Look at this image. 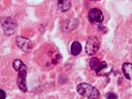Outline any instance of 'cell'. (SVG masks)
<instances>
[{"instance_id": "6da1fadb", "label": "cell", "mask_w": 132, "mask_h": 99, "mask_svg": "<svg viewBox=\"0 0 132 99\" xmlns=\"http://www.w3.org/2000/svg\"><path fill=\"white\" fill-rule=\"evenodd\" d=\"M76 90L79 94L90 99H98L100 93L95 87L86 83L79 84L76 87Z\"/></svg>"}, {"instance_id": "7a4b0ae2", "label": "cell", "mask_w": 132, "mask_h": 99, "mask_svg": "<svg viewBox=\"0 0 132 99\" xmlns=\"http://www.w3.org/2000/svg\"><path fill=\"white\" fill-rule=\"evenodd\" d=\"M1 24L4 35L7 36L13 35L17 28V23L16 19L9 16L2 17Z\"/></svg>"}, {"instance_id": "3957f363", "label": "cell", "mask_w": 132, "mask_h": 99, "mask_svg": "<svg viewBox=\"0 0 132 99\" xmlns=\"http://www.w3.org/2000/svg\"><path fill=\"white\" fill-rule=\"evenodd\" d=\"M79 21L75 18L66 19L61 22L59 25L60 30L64 32H69L75 29L78 26Z\"/></svg>"}, {"instance_id": "277c9868", "label": "cell", "mask_w": 132, "mask_h": 99, "mask_svg": "<svg viewBox=\"0 0 132 99\" xmlns=\"http://www.w3.org/2000/svg\"><path fill=\"white\" fill-rule=\"evenodd\" d=\"M100 42L97 37L91 36L88 38L85 46V52L88 55L95 54L99 49Z\"/></svg>"}, {"instance_id": "5b68a950", "label": "cell", "mask_w": 132, "mask_h": 99, "mask_svg": "<svg viewBox=\"0 0 132 99\" xmlns=\"http://www.w3.org/2000/svg\"><path fill=\"white\" fill-rule=\"evenodd\" d=\"M16 43L18 48L24 52L29 53L33 50L32 42L28 38L18 36L16 38Z\"/></svg>"}, {"instance_id": "8992f818", "label": "cell", "mask_w": 132, "mask_h": 99, "mask_svg": "<svg viewBox=\"0 0 132 99\" xmlns=\"http://www.w3.org/2000/svg\"><path fill=\"white\" fill-rule=\"evenodd\" d=\"M27 74V69H22L18 72L17 79V84L18 88L24 93L28 91L26 81Z\"/></svg>"}, {"instance_id": "52a82bcc", "label": "cell", "mask_w": 132, "mask_h": 99, "mask_svg": "<svg viewBox=\"0 0 132 99\" xmlns=\"http://www.w3.org/2000/svg\"><path fill=\"white\" fill-rule=\"evenodd\" d=\"M88 18L89 21L93 23L102 22L104 19L103 14L101 10L95 8L89 10Z\"/></svg>"}, {"instance_id": "ba28073f", "label": "cell", "mask_w": 132, "mask_h": 99, "mask_svg": "<svg viewBox=\"0 0 132 99\" xmlns=\"http://www.w3.org/2000/svg\"><path fill=\"white\" fill-rule=\"evenodd\" d=\"M113 68L112 65H108L105 61H103L102 66L98 70L96 71V73L98 76H107L111 72Z\"/></svg>"}, {"instance_id": "9c48e42d", "label": "cell", "mask_w": 132, "mask_h": 99, "mask_svg": "<svg viewBox=\"0 0 132 99\" xmlns=\"http://www.w3.org/2000/svg\"><path fill=\"white\" fill-rule=\"evenodd\" d=\"M122 71L124 76L129 80H132V64L129 62H125L122 64Z\"/></svg>"}, {"instance_id": "30bf717a", "label": "cell", "mask_w": 132, "mask_h": 99, "mask_svg": "<svg viewBox=\"0 0 132 99\" xmlns=\"http://www.w3.org/2000/svg\"><path fill=\"white\" fill-rule=\"evenodd\" d=\"M57 5L60 11L65 12L71 8V3L70 0H57Z\"/></svg>"}, {"instance_id": "8fae6325", "label": "cell", "mask_w": 132, "mask_h": 99, "mask_svg": "<svg viewBox=\"0 0 132 99\" xmlns=\"http://www.w3.org/2000/svg\"><path fill=\"white\" fill-rule=\"evenodd\" d=\"M82 48L81 43L77 41L73 42L71 46V52L73 55L76 56L81 52Z\"/></svg>"}, {"instance_id": "7c38bea8", "label": "cell", "mask_w": 132, "mask_h": 99, "mask_svg": "<svg viewBox=\"0 0 132 99\" xmlns=\"http://www.w3.org/2000/svg\"><path fill=\"white\" fill-rule=\"evenodd\" d=\"M102 62H101L96 57H93L89 61V66L92 69L96 70H98L102 66Z\"/></svg>"}, {"instance_id": "4fadbf2b", "label": "cell", "mask_w": 132, "mask_h": 99, "mask_svg": "<svg viewBox=\"0 0 132 99\" xmlns=\"http://www.w3.org/2000/svg\"><path fill=\"white\" fill-rule=\"evenodd\" d=\"M13 66L15 70L19 72L21 70L24 69H27L26 65L19 59H15L13 63Z\"/></svg>"}, {"instance_id": "5bb4252c", "label": "cell", "mask_w": 132, "mask_h": 99, "mask_svg": "<svg viewBox=\"0 0 132 99\" xmlns=\"http://www.w3.org/2000/svg\"><path fill=\"white\" fill-rule=\"evenodd\" d=\"M105 97L106 99H117L118 96L115 93L109 92L106 94Z\"/></svg>"}, {"instance_id": "9a60e30c", "label": "cell", "mask_w": 132, "mask_h": 99, "mask_svg": "<svg viewBox=\"0 0 132 99\" xmlns=\"http://www.w3.org/2000/svg\"><path fill=\"white\" fill-rule=\"evenodd\" d=\"M6 96L5 92L2 89L0 90V99H5Z\"/></svg>"}, {"instance_id": "2e32d148", "label": "cell", "mask_w": 132, "mask_h": 99, "mask_svg": "<svg viewBox=\"0 0 132 99\" xmlns=\"http://www.w3.org/2000/svg\"><path fill=\"white\" fill-rule=\"evenodd\" d=\"M90 1H94V0H90Z\"/></svg>"}]
</instances>
